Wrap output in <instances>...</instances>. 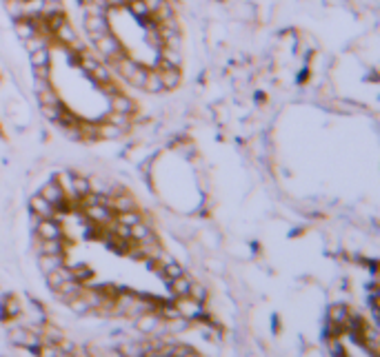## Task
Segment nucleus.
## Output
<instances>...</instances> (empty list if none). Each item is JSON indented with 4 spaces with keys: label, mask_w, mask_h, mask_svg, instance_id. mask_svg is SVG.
<instances>
[{
    "label": "nucleus",
    "mask_w": 380,
    "mask_h": 357,
    "mask_svg": "<svg viewBox=\"0 0 380 357\" xmlns=\"http://www.w3.org/2000/svg\"><path fill=\"white\" fill-rule=\"evenodd\" d=\"M173 306H176L178 313L183 315V318H187V320H198L200 315H203V302L191 300L189 295H185V298H176Z\"/></svg>",
    "instance_id": "f257e3e1"
},
{
    "label": "nucleus",
    "mask_w": 380,
    "mask_h": 357,
    "mask_svg": "<svg viewBox=\"0 0 380 357\" xmlns=\"http://www.w3.org/2000/svg\"><path fill=\"white\" fill-rule=\"evenodd\" d=\"M36 233L40 240H63V228L51 218H40L36 224Z\"/></svg>",
    "instance_id": "f03ea898"
},
{
    "label": "nucleus",
    "mask_w": 380,
    "mask_h": 357,
    "mask_svg": "<svg viewBox=\"0 0 380 357\" xmlns=\"http://www.w3.org/2000/svg\"><path fill=\"white\" fill-rule=\"evenodd\" d=\"M40 195L49 202V204H53V206H63L65 204V200H67V195H65V191H63V186L58 184L56 180H51V182H47V184L40 188Z\"/></svg>",
    "instance_id": "7ed1b4c3"
},
{
    "label": "nucleus",
    "mask_w": 380,
    "mask_h": 357,
    "mask_svg": "<svg viewBox=\"0 0 380 357\" xmlns=\"http://www.w3.org/2000/svg\"><path fill=\"white\" fill-rule=\"evenodd\" d=\"M85 29L89 33L91 43L98 40L100 36L109 33V25H107V18L105 16H85Z\"/></svg>",
    "instance_id": "20e7f679"
},
{
    "label": "nucleus",
    "mask_w": 380,
    "mask_h": 357,
    "mask_svg": "<svg viewBox=\"0 0 380 357\" xmlns=\"http://www.w3.org/2000/svg\"><path fill=\"white\" fill-rule=\"evenodd\" d=\"M87 213V220L93 222V224H111L113 215H111V208L105 206V204H93V206H87L85 208Z\"/></svg>",
    "instance_id": "39448f33"
},
{
    "label": "nucleus",
    "mask_w": 380,
    "mask_h": 357,
    "mask_svg": "<svg viewBox=\"0 0 380 357\" xmlns=\"http://www.w3.org/2000/svg\"><path fill=\"white\" fill-rule=\"evenodd\" d=\"M29 208H31L33 215H38V218H53V211H56V206L49 204L40 193L29 198Z\"/></svg>",
    "instance_id": "423d86ee"
},
{
    "label": "nucleus",
    "mask_w": 380,
    "mask_h": 357,
    "mask_svg": "<svg viewBox=\"0 0 380 357\" xmlns=\"http://www.w3.org/2000/svg\"><path fill=\"white\" fill-rule=\"evenodd\" d=\"M160 73V80H163V87L167 91H173L180 85V71L178 67H165V69H156Z\"/></svg>",
    "instance_id": "0eeeda50"
},
{
    "label": "nucleus",
    "mask_w": 380,
    "mask_h": 357,
    "mask_svg": "<svg viewBox=\"0 0 380 357\" xmlns=\"http://www.w3.org/2000/svg\"><path fill=\"white\" fill-rule=\"evenodd\" d=\"M160 318L153 311H147V313H140L136 318V328L140 333H153V328L158 326Z\"/></svg>",
    "instance_id": "6e6552de"
},
{
    "label": "nucleus",
    "mask_w": 380,
    "mask_h": 357,
    "mask_svg": "<svg viewBox=\"0 0 380 357\" xmlns=\"http://www.w3.org/2000/svg\"><path fill=\"white\" fill-rule=\"evenodd\" d=\"M111 102V111H118V113H127V116H131L133 109H136V104H133V100H129L123 93H113L109 98Z\"/></svg>",
    "instance_id": "1a4fd4ad"
},
{
    "label": "nucleus",
    "mask_w": 380,
    "mask_h": 357,
    "mask_svg": "<svg viewBox=\"0 0 380 357\" xmlns=\"http://www.w3.org/2000/svg\"><path fill=\"white\" fill-rule=\"evenodd\" d=\"M63 264H65V253L63 255H38V268L45 275L56 271V268L63 266Z\"/></svg>",
    "instance_id": "9d476101"
},
{
    "label": "nucleus",
    "mask_w": 380,
    "mask_h": 357,
    "mask_svg": "<svg viewBox=\"0 0 380 357\" xmlns=\"http://www.w3.org/2000/svg\"><path fill=\"white\" fill-rule=\"evenodd\" d=\"M189 284H191V280L187 278V275L167 280V286H169V291H171L173 298H185V295L189 293Z\"/></svg>",
    "instance_id": "9b49d317"
},
{
    "label": "nucleus",
    "mask_w": 380,
    "mask_h": 357,
    "mask_svg": "<svg viewBox=\"0 0 380 357\" xmlns=\"http://www.w3.org/2000/svg\"><path fill=\"white\" fill-rule=\"evenodd\" d=\"M143 89L149 91V93H160V91H165L163 80H160V73H158V71H147V78H145Z\"/></svg>",
    "instance_id": "f8f14e48"
},
{
    "label": "nucleus",
    "mask_w": 380,
    "mask_h": 357,
    "mask_svg": "<svg viewBox=\"0 0 380 357\" xmlns=\"http://www.w3.org/2000/svg\"><path fill=\"white\" fill-rule=\"evenodd\" d=\"M133 206H136V202H133L131 195L123 193V195H116V198L111 195V208L113 211H133Z\"/></svg>",
    "instance_id": "ddd939ff"
},
{
    "label": "nucleus",
    "mask_w": 380,
    "mask_h": 357,
    "mask_svg": "<svg viewBox=\"0 0 380 357\" xmlns=\"http://www.w3.org/2000/svg\"><path fill=\"white\" fill-rule=\"evenodd\" d=\"M40 255H63V242L60 240H43L38 248Z\"/></svg>",
    "instance_id": "4468645a"
},
{
    "label": "nucleus",
    "mask_w": 380,
    "mask_h": 357,
    "mask_svg": "<svg viewBox=\"0 0 380 357\" xmlns=\"http://www.w3.org/2000/svg\"><path fill=\"white\" fill-rule=\"evenodd\" d=\"M53 33H56L58 40H60V43H65V45H73V43L78 40V38H76V31H73V29H71V25H67V23L60 25Z\"/></svg>",
    "instance_id": "2eb2a0df"
},
{
    "label": "nucleus",
    "mask_w": 380,
    "mask_h": 357,
    "mask_svg": "<svg viewBox=\"0 0 380 357\" xmlns=\"http://www.w3.org/2000/svg\"><path fill=\"white\" fill-rule=\"evenodd\" d=\"M71 186H73V193H76V198H80V195H85V193L91 191L89 178H85V176H71Z\"/></svg>",
    "instance_id": "dca6fc26"
},
{
    "label": "nucleus",
    "mask_w": 380,
    "mask_h": 357,
    "mask_svg": "<svg viewBox=\"0 0 380 357\" xmlns=\"http://www.w3.org/2000/svg\"><path fill=\"white\" fill-rule=\"evenodd\" d=\"M347 315L349 313H347L345 304H333V306H329V311H327V318H329V322H333V324H343Z\"/></svg>",
    "instance_id": "f3484780"
},
{
    "label": "nucleus",
    "mask_w": 380,
    "mask_h": 357,
    "mask_svg": "<svg viewBox=\"0 0 380 357\" xmlns=\"http://www.w3.org/2000/svg\"><path fill=\"white\" fill-rule=\"evenodd\" d=\"M29 62L31 67H47L49 65V49L43 47V49H36L29 53Z\"/></svg>",
    "instance_id": "a211bd4d"
},
{
    "label": "nucleus",
    "mask_w": 380,
    "mask_h": 357,
    "mask_svg": "<svg viewBox=\"0 0 380 357\" xmlns=\"http://www.w3.org/2000/svg\"><path fill=\"white\" fill-rule=\"evenodd\" d=\"M3 306H5L3 315H7V318H18L20 311H23V304H20V300H16V298H9V300L5 298Z\"/></svg>",
    "instance_id": "6ab92c4d"
},
{
    "label": "nucleus",
    "mask_w": 380,
    "mask_h": 357,
    "mask_svg": "<svg viewBox=\"0 0 380 357\" xmlns=\"http://www.w3.org/2000/svg\"><path fill=\"white\" fill-rule=\"evenodd\" d=\"M7 13L13 20L25 18V0H7Z\"/></svg>",
    "instance_id": "aec40b11"
},
{
    "label": "nucleus",
    "mask_w": 380,
    "mask_h": 357,
    "mask_svg": "<svg viewBox=\"0 0 380 357\" xmlns=\"http://www.w3.org/2000/svg\"><path fill=\"white\" fill-rule=\"evenodd\" d=\"M98 136L105 138V140H111V138L123 136V129H120V127H116L113 122H107V124H100V127H98Z\"/></svg>",
    "instance_id": "412c9836"
},
{
    "label": "nucleus",
    "mask_w": 380,
    "mask_h": 357,
    "mask_svg": "<svg viewBox=\"0 0 380 357\" xmlns=\"http://www.w3.org/2000/svg\"><path fill=\"white\" fill-rule=\"evenodd\" d=\"M65 111V107L56 102V104H45V107H40V113L47 118V120H51V122H56V120L60 118V113Z\"/></svg>",
    "instance_id": "4be33fe9"
},
{
    "label": "nucleus",
    "mask_w": 380,
    "mask_h": 357,
    "mask_svg": "<svg viewBox=\"0 0 380 357\" xmlns=\"http://www.w3.org/2000/svg\"><path fill=\"white\" fill-rule=\"evenodd\" d=\"M160 58L167 60L171 67H180L183 62V56H180V49H169V47H163V51H160Z\"/></svg>",
    "instance_id": "5701e85b"
},
{
    "label": "nucleus",
    "mask_w": 380,
    "mask_h": 357,
    "mask_svg": "<svg viewBox=\"0 0 380 357\" xmlns=\"http://www.w3.org/2000/svg\"><path fill=\"white\" fill-rule=\"evenodd\" d=\"M145 78H147V69H145V67H140V65H138L136 69L131 71V76L127 78V80H129V85H131V87H136V89H143Z\"/></svg>",
    "instance_id": "b1692460"
},
{
    "label": "nucleus",
    "mask_w": 380,
    "mask_h": 357,
    "mask_svg": "<svg viewBox=\"0 0 380 357\" xmlns=\"http://www.w3.org/2000/svg\"><path fill=\"white\" fill-rule=\"evenodd\" d=\"M38 102H40V107H45V104H56L60 100L56 96V91H53V87H47V89L38 91Z\"/></svg>",
    "instance_id": "393cba45"
},
{
    "label": "nucleus",
    "mask_w": 380,
    "mask_h": 357,
    "mask_svg": "<svg viewBox=\"0 0 380 357\" xmlns=\"http://www.w3.org/2000/svg\"><path fill=\"white\" fill-rule=\"evenodd\" d=\"M127 7H129V11H131L136 18H147V16H149V9H147L145 0H129V3H127Z\"/></svg>",
    "instance_id": "a878e982"
},
{
    "label": "nucleus",
    "mask_w": 380,
    "mask_h": 357,
    "mask_svg": "<svg viewBox=\"0 0 380 357\" xmlns=\"http://www.w3.org/2000/svg\"><path fill=\"white\" fill-rule=\"evenodd\" d=\"M67 304H69L71 311H73V313H78V315H85V313H89V311H91L89 304L85 302L83 295H78V298H71L69 302H67Z\"/></svg>",
    "instance_id": "bb28decb"
},
{
    "label": "nucleus",
    "mask_w": 380,
    "mask_h": 357,
    "mask_svg": "<svg viewBox=\"0 0 380 357\" xmlns=\"http://www.w3.org/2000/svg\"><path fill=\"white\" fill-rule=\"evenodd\" d=\"M43 47H47V40L40 36V33H33V36H29L25 40V49L27 51H36V49H43Z\"/></svg>",
    "instance_id": "cd10ccee"
},
{
    "label": "nucleus",
    "mask_w": 380,
    "mask_h": 357,
    "mask_svg": "<svg viewBox=\"0 0 380 357\" xmlns=\"http://www.w3.org/2000/svg\"><path fill=\"white\" fill-rule=\"evenodd\" d=\"M116 222L118 224H125V226H133L136 222H140V215L136 211H118Z\"/></svg>",
    "instance_id": "c85d7f7f"
},
{
    "label": "nucleus",
    "mask_w": 380,
    "mask_h": 357,
    "mask_svg": "<svg viewBox=\"0 0 380 357\" xmlns=\"http://www.w3.org/2000/svg\"><path fill=\"white\" fill-rule=\"evenodd\" d=\"M189 295L191 300H196V302H205L207 300V288H205V284H198V282H191L189 284Z\"/></svg>",
    "instance_id": "c756f323"
},
{
    "label": "nucleus",
    "mask_w": 380,
    "mask_h": 357,
    "mask_svg": "<svg viewBox=\"0 0 380 357\" xmlns=\"http://www.w3.org/2000/svg\"><path fill=\"white\" fill-rule=\"evenodd\" d=\"M165 266V282L171 280V278H180L185 275V268L178 264V262H169V264H163Z\"/></svg>",
    "instance_id": "7c9ffc66"
},
{
    "label": "nucleus",
    "mask_w": 380,
    "mask_h": 357,
    "mask_svg": "<svg viewBox=\"0 0 380 357\" xmlns=\"http://www.w3.org/2000/svg\"><path fill=\"white\" fill-rule=\"evenodd\" d=\"M91 80H93V82H100V85H103V82H109V80H111V73L107 71L105 67L96 65V69L91 71Z\"/></svg>",
    "instance_id": "2f4dec72"
},
{
    "label": "nucleus",
    "mask_w": 380,
    "mask_h": 357,
    "mask_svg": "<svg viewBox=\"0 0 380 357\" xmlns=\"http://www.w3.org/2000/svg\"><path fill=\"white\" fill-rule=\"evenodd\" d=\"M129 233H131V240H143L145 238V235L147 233H149V228H147L145 224H143V220H140V222H136V224H133V226H129Z\"/></svg>",
    "instance_id": "473e14b6"
},
{
    "label": "nucleus",
    "mask_w": 380,
    "mask_h": 357,
    "mask_svg": "<svg viewBox=\"0 0 380 357\" xmlns=\"http://www.w3.org/2000/svg\"><path fill=\"white\" fill-rule=\"evenodd\" d=\"M107 120H109V122H113L116 127H120V129H127V120H129V116H127V113H118V111H111L109 116H107Z\"/></svg>",
    "instance_id": "72a5a7b5"
},
{
    "label": "nucleus",
    "mask_w": 380,
    "mask_h": 357,
    "mask_svg": "<svg viewBox=\"0 0 380 357\" xmlns=\"http://www.w3.org/2000/svg\"><path fill=\"white\" fill-rule=\"evenodd\" d=\"M171 355H187V357H191V355H196V348H191V346H187V344H171Z\"/></svg>",
    "instance_id": "f704fd0d"
},
{
    "label": "nucleus",
    "mask_w": 380,
    "mask_h": 357,
    "mask_svg": "<svg viewBox=\"0 0 380 357\" xmlns=\"http://www.w3.org/2000/svg\"><path fill=\"white\" fill-rule=\"evenodd\" d=\"M327 351H329L331 355H345V348L338 344V338H329V342H327Z\"/></svg>",
    "instance_id": "c9c22d12"
},
{
    "label": "nucleus",
    "mask_w": 380,
    "mask_h": 357,
    "mask_svg": "<svg viewBox=\"0 0 380 357\" xmlns=\"http://www.w3.org/2000/svg\"><path fill=\"white\" fill-rule=\"evenodd\" d=\"M118 235V238H123V240H131V233H129V226H125V224H118L116 222V231H113Z\"/></svg>",
    "instance_id": "e433bc0d"
},
{
    "label": "nucleus",
    "mask_w": 380,
    "mask_h": 357,
    "mask_svg": "<svg viewBox=\"0 0 380 357\" xmlns=\"http://www.w3.org/2000/svg\"><path fill=\"white\" fill-rule=\"evenodd\" d=\"M131 260H147V251L145 248H133V251H127Z\"/></svg>",
    "instance_id": "4c0bfd02"
},
{
    "label": "nucleus",
    "mask_w": 380,
    "mask_h": 357,
    "mask_svg": "<svg viewBox=\"0 0 380 357\" xmlns=\"http://www.w3.org/2000/svg\"><path fill=\"white\" fill-rule=\"evenodd\" d=\"M163 313L167 315V320H171V318H178V308L176 306H163Z\"/></svg>",
    "instance_id": "58836bf2"
},
{
    "label": "nucleus",
    "mask_w": 380,
    "mask_h": 357,
    "mask_svg": "<svg viewBox=\"0 0 380 357\" xmlns=\"http://www.w3.org/2000/svg\"><path fill=\"white\" fill-rule=\"evenodd\" d=\"M33 71H36V78H49V65L47 67H33Z\"/></svg>",
    "instance_id": "ea45409f"
},
{
    "label": "nucleus",
    "mask_w": 380,
    "mask_h": 357,
    "mask_svg": "<svg viewBox=\"0 0 380 357\" xmlns=\"http://www.w3.org/2000/svg\"><path fill=\"white\" fill-rule=\"evenodd\" d=\"M163 3H165V0H145V5H147V9H149V13H153V11H156L158 7L163 5Z\"/></svg>",
    "instance_id": "a19ab883"
},
{
    "label": "nucleus",
    "mask_w": 380,
    "mask_h": 357,
    "mask_svg": "<svg viewBox=\"0 0 380 357\" xmlns=\"http://www.w3.org/2000/svg\"><path fill=\"white\" fill-rule=\"evenodd\" d=\"M107 5L113 7V9H118V7H123V5H125V0H107Z\"/></svg>",
    "instance_id": "79ce46f5"
},
{
    "label": "nucleus",
    "mask_w": 380,
    "mask_h": 357,
    "mask_svg": "<svg viewBox=\"0 0 380 357\" xmlns=\"http://www.w3.org/2000/svg\"><path fill=\"white\" fill-rule=\"evenodd\" d=\"M127 3H129V0H125V5H127Z\"/></svg>",
    "instance_id": "37998d69"
}]
</instances>
